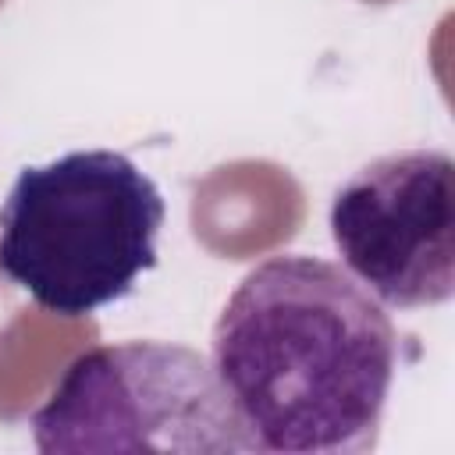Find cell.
Returning a JSON list of instances; mask_svg holds the SVG:
<instances>
[{
    "label": "cell",
    "mask_w": 455,
    "mask_h": 455,
    "mask_svg": "<svg viewBox=\"0 0 455 455\" xmlns=\"http://www.w3.org/2000/svg\"><path fill=\"white\" fill-rule=\"evenodd\" d=\"M210 363L252 451L359 455L380 437L398 331L338 263L281 252L228 295Z\"/></svg>",
    "instance_id": "cell-1"
},
{
    "label": "cell",
    "mask_w": 455,
    "mask_h": 455,
    "mask_svg": "<svg viewBox=\"0 0 455 455\" xmlns=\"http://www.w3.org/2000/svg\"><path fill=\"white\" fill-rule=\"evenodd\" d=\"M167 206L117 149H75L21 167L0 203V274L57 316L128 299L156 267Z\"/></svg>",
    "instance_id": "cell-2"
},
{
    "label": "cell",
    "mask_w": 455,
    "mask_h": 455,
    "mask_svg": "<svg viewBox=\"0 0 455 455\" xmlns=\"http://www.w3.org/2000/svg\"><path fill=\"white\" fill-rule=\"evenodd\" d=\"M28 427L46 455L252 451L213 363L174 341H117L75 355Z\"/></svg>",
    "instance_id": "cell-3"
},
{
    "label": "cell",
    "mask_w": 455,
    "mask_h": 455,
    "mask_svg": "<svg viewBox=\"0 0 455 455\" xmlns=\"http://www.w3.org/2000/svg\"><path fill=\"white\" fill-rule=\"evenodd\" d=\"M455 164L444 149H402L363 164L331 199L341 267L391 309L455 295Z\"/></svg>",
    "instance_id": "cell-4"
}]
</instances>
